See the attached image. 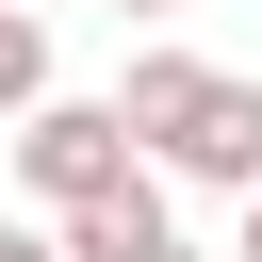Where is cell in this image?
I'll return each instance as SVG.
<instances>
[{
	"label": "cell",
	"mask_w": 262,
	"mask_h": 262,
	"mask_svg": "<svg viewBox=\"0 0 262 262\" xmlns=\"http://www.w3.org/2000/svg\"><path fill=\"white\" fill-rule=\"evenodd\" d=\"M115 131L147 180H196V196H262V82L246 66H196V49H131L115 82Z\"/></svg>",
	"instance_id": "6da1fadb"
},
{
	"label": "cell",
	"mask_w": 262,
	"mask_h": 262,
	"mask_svg": "<svg viewBox=\"0 0 262 262\" xmlns=\"http://www.w3.org/2000/svg\"><path fill=\"white\" fill-rule=\"evenodd\" d=\"M147 164H131V131H115V98H33L16 115V196L66 229V213H98V196H131Z\"/></svg>",
	"instance_id": "7a4b0ae2"
},
{
	"label": "cell",
	"mask_w": 262,
	"mask_h": 262,
	"mask_svg": "<svg viewBox=\"0 0 262 262\" xmlns=\"http://www.w3.org/2000/svg\"><path fill=\"white\" fill-rule=\"evenodd\" d=\"M49 246H66V262H196V246H180V213H164V180H131V196H98V213H66Z\"/></svg>",
	"instance_id": "3957f363"
},
{
	"label": "cell",
	"mask_w": 262,
	"mask_h": 262,
	"mask_svg": "<svg viewBox=\"0 0 262 262\" xmlns=\"http://www.w3.org/2000/svg\"><path fill=\"white\" fill-rule=\"evenodd\" d=\"M33 98H49V16L0 0V115H33Z\"/></svg>",
	"instance_id": "277c9868"
},
{
	"label": "cell",
	"mask_w": 262,
	"mask_h": 262,
	"mask_svg": "<svg viewBox=\"0 0 262 262\" xmlns=\"http://www.w3.org/2000/svg\"><path fill=\"white\" fill-rule=\"evenodd\" d=\"M0 262H66V246H49V213H0Z\"/></svg>",
	"instance_id": "5b68a950"
},
{
	"label": "cell",
	"mask_w": 262,
	"mask_h": 262,
	"mask_svg": "<svg viewBox=\"0 0 262 262\" xmlns=\"http://www.w3.org/2000/svg\"><path fill=\"white\" fill-rule=\"evenodd\" d=\"M229 262H262V196H246V246H229Z\"/></svg>",
	"instance_id": "8992f818"
},
{
	"label": "cell",
	"mask_w": 262,
	"mask_h": 262,
	"mask_svg": "<svg viewBox=\"0 0 262 262\" xmlns=\"http://www.w3.org/2000/svg\"><path fill=\"white\" fill-rule=\"evenodd\" d=\"M115 16H180V0H115Z\"/></svg>",
	"instance_id": "52a82bcc"
}]
</instances>
